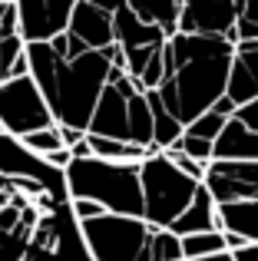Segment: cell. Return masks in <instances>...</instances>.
<instances>
[{
	"instance_id": "cell-4",
	"label": "cell",
	"mask_w": 258,
	"mask_h": 261,
	"mask_svg": "<svg viewBox=\"0 0 258 261\" xmlns=\"http://www.w3.org/2000/svg\"><path fill=\"white\" fill-rule=\"evenodd\" d=\"M70 198H90L110 215L142 218V178L139 162H103L96 155L73 159L63 172Z\"/></svg>"
},
{
	"instance_id": "cell-2",
	"label": "cell",
	"mask_w": 258,
	"mask_h": 261,
	"mask_svg": "<svg viewBox=\"0 0 258 261\" xmlns=\"http://www.w3.org/2000/svg\"><path fill=\"white\" fill-rule=\"evenodd\" d=\"M235 43L228 37H189L175 33L166 40V80L156 89L162 106L182 122H195L225 96Z\"/></svg>"
},
{
	"instance_id": "cell-10",
	"label": "cell",
	"mask_w": 258,
	"mask_h": 261,
	"mask_svg": "<svg viewBox=\"0 0 258 261\" xmlns=\"http://www.w3.org/2000/svg\"><path fill=\"white\" fill-rule=\"evenodd\" d=\"M20 17V37L27 43H53L70 30L80 0H13Z\"/></svg>"
},
{
	"instance_id": "cell-23",
	"label": "cell",
	"mask_w": 258,
	"mask_h": 261,
	"mask_svg": "<svg viewBox=\"0 0 258 261\" xmlns=\"http://www.w3.org/2000/svg\"><path fill=\"white\" fill-rule=\"evenodd\" d=\"M149 261H186L182 258V238L169 228H156L149 238Z\"/></svg>"
},
{
	"instance_id": "cell-3",
	"label": "cell",
	"mask_w": 258,
	"mask_h": 261,
	"mask_svg": "<svg viewBox=\"0 0 258 261\" xmlns=\"http://www.w3.org/2000/svg\"><path fill=\"white\" fill-rule=\"evenodd\" d=\"M27 57H30V80L43 93L53 122L86 133L93 109L110 83L116 46L90 50L80 57H63L50 43H27Z\"/></svg>"
},
{
	"instance_id": "cell-34",
	"label": "cell",
	"mask_w": 258,
	"mask_h": 261,
	"mask_svg": "<svg viewBox=\"0 0 258 261\" xmlns=\"http://www.w3.org/2000/svg\"><path fill=\"white\" fill-rule=\"evenodd\" d=\"M232 258L235 261H258V242L245 245V248H239V251H232Z\"/></svg>"
},
{
	"instance_id": "cell-38",
	"label": "cell",
	"mask_w": 258,
	"mask_h": 261,
	"mask_svg": "<svg viewBox=\"0 0 258 261\" xmlns=\"http://www.w3.org/2000/svg\"><path fill=\"white\" fill-rule=\"evenodd\" d=\"M0 4H10V0H0Z\"/></svg>"
},
{
	"instance_id": "cell-21",
	"label": "cell",
	"mask_w": 258,
	"mask_h": 261,
	"mask_svg": "<svg viewBox=\"0 0 258 261\" xmlns=\"http://www.w3.org/2000/svg\"><path fill=\"white\" fill-rule=\"evenodd\" d=\"M129 142L149 149L152 155V109H149L146 93L129 96Z\"/></svg>"
},
{
	"instance_id": "cell-20",
	"label": "cell",
	"mask_w": 258,
	"mask_h": 261,
	"mask_svg": "<svg viewBox=\"0 0 258 261\" xmlns=\"http://www.w3.org/2000/svg\"><path fill=\"white\" fill-rule=\"evenodd\" d=\"M93 155L103 162H142L149 155V149L136 146V142H123V139H106V136H90L86 133Z\"/></svg>"
},
{
	"instance_id": "cell-9",
	"label": "cell",
	"mask_w": 258,
	"mask_h": 261,
	"mask_svg": "<svg viewBox=\"0 0 258 261\" xmlns=\"http://www.w3.org/2000/svg\"><path fill=\"white\" fill-rule=\"evenodd\" d=\"M202 185L215 205L225 202H258V162L252 159H212Z\"/></svg>"
},
{
	"instance_id": "cell-16",
	"label": "cell",
	"mask_w": 258,
	"mask_h": 261,
	"mask_svg": "<svg viewBox=\"0 0 258 261\" xmlns=\"http://www.w3.org/2000/svg\"><path fill=\"white\" fill-rule=\"evenodd\" d=\"M222 235H239L245 242H258V202H225L215 208Z\"/></svg>"
},
{
	"instance_id": "cell-12",
	"label": "cell",
	"mask_w": 258,
	"mask_h": 261,
	"mask_svg": "<svg viewBox=\"0 0 258 261\" xmlns=\"http://www.w3.org/2000/svg\"><path fill=\"white\" fill-rule=\"evenodd\" d=\"M66 37H70L73 43H80L83 50H110V46H116V37H113V17L103 13V10H96V7L86 4V0L76 4Z\"/></svg>"
},
{
	"instance_id": "cell-18",
	"label": "cell",
	"mask_w": 258,
	"mask_h": 261,
	"mask_svg": "<svg viewBox=\"0 0 258 261\" xmlns=\"http://www.w3.org/2000/svg\"><path fill=\"white\" fill-rule=\"evenodd\" d=\"M215 159H252L258 162V133H248L242 122L228 119L215 139Z\"/></svg>"
},
{
	"instance_id": "cell-35",
	"label": "cell",
	"mask_w": 258,
	"mask_h": 261,
	"mask_svg": "<svg viewBox=\"0 0 258 261\" xmlns=\"http://www.w3.org/2000/svg\"><path fill=\"white\" fill-rule=\"evenodd\" d=\"M212 109H215V113H219V116H225V119H232V116H235V102L228 99V96H222V99L215 102Z\"/></svg>"
},
{
	"instance_id": "cell-17",
	"label": "cell",
	"mask_w": 258,
	"mask_h": 261,
	"mask_svg": "<svg viewBox=\"0 0 258 261\" xmlns=\"http://www.w3.org/2000/svg\"><path fill=\"white\" fill-rule=\"evenodd\" d=\"M126 7L142 20V23L162 30L166 37H175V33H179L182 0H126Z\"/></svg>"
},
{
	"instance_id": "cell-1",
	"label": "cell",
	"mask_w": 258,
	"mask_h": 261,
	"mask_svg": "<svg viewBox=\"0 0 258 261\" xmlns=\"http://www.w3.org/2000/svg\"><path fill=\"white\" fill-rule=\"evenodd\" d=\"M0 261H90L63 172L0 175Z\"/></svg>"
},
{
	"instance_id": "cell-24",
	"label": "cell",
	"mask_w": 258,
	"mask_h": 261,
	"mask_svg": "<svg viewBox=\"0 0 258 261\" xmlns=\"http://www.w3.org/2000/svg\"><path fill=\"white\" fill-rule=\"evenodd\" d=\"M20 142H23V149H30L37 159H46V155L57 152V149H66L63 139H60V129H57V126L40 129V133H30V136H23Z\"/></svg>"
},
{
	"instance_id": "cell-6",
	"label": "cell",
	"mask_w": 258,
	"mask_h": 261,
	"mask_svg": "<svg viewBox=\"0 0 258 261\" xmlns=\"http://www.w3.org/2000/svg\"><path fill=\"white\" fill-rule=\"evenodd\" d=\"M80 228H83L90 261H149V238L156 228L146 218H126L106 212L93 222H83Z\"/></svg>"
},
{
	"instance_id": "cell-28",
	"label": "cell",
	"mask_w": 258,
	"mask_h": 261,
	"mask_svg": "<svg viewBox=\"0 0 258 261\" xmlns=\"http://www.w3.org/2000/svg\"><path fill=\"white\" fill-rule=\"evenodd\" d=\"M175 146H179L192 162H199V166H205V169H209V162L215 159V146H212V142H205V139H195V136L182 133V139L175 142Z\"/></svg>"
},
{
	"instance_id": "cell-31",
	"label": "cell",
	"mask_w": 258,
	"mask_h": 261,
	"mask_svg": "<svg viewBox=\"0 0 258 261\" xmlns=\"http://www.w3.org/2000/svg\"><path fill=\"white\" fill-rule=\"evenodd\" d=\"M20 33V17H17V4H0V37H13Z\"/></svg>"
},
{
	"instance_id": "cell-29",
	"label": "cell",
	"mask_w": 258,
	"mask_h": 261,
	"mask_svg": "<svg viewBox=\"0 0 258 261\" xmlns=\"http://www.w3.org/2000/svg\"><path fill=\"white\" fill-rule=\"evenodd\" d=\"M162 155H166V159H169V162H172V166H175V169H179V172H182V175H189V178H195V182H202V178H205V166H199V162H192V159H189V155H186V152H182V149H179V146H172V149H166V152H162Z\"/></svg>"
},
{
	"instance_id": "cell-19",
	"label": "cell",
	"mask_w": 258,
	"mask_h": 261,
	"mask_svg": "<svg viewBox=\"0 0 258 261\" xmlns=\"http://www.w3.org/2000/svg\"><path fill=\"white\" fill-rule=\"evenodd\" d=\"M146 99H149V109H152V152H166V149H172L182 139L186 126L162 106L159 93H146Z\"/></svg>"
},
{
	"instance_id": "cell-25",
	"label": "cell",
	"mask_w": 258,
	"mask_h": 261,
	"mask_svg": "<svg viewBox=\"0 0 258 261\" xmlns=\"http://www.w3.org/2000/svg\"><path fill=\"white\" fill-rule=\"evenodd\" d=\"M225 116H219L215 109H209V113H202L195 122H189L186 126V136H195V139H205V142H212L215 146V139L222 136V129H225Z\"/></svg>"
},
{
	"instance_id": "cell-14",
	"label": "cell",
	"mask_w": 258,
	"mask_h": 261,
	"mask_svg": "<svg viewBox=\"0 0 258 261\" xmlns=\"http://www.w3.org/2000/svg\"><path fill=\"white\" fill-rule=\"evenodd\" d=\"M113 37H116V50L123 53V57H129V53H139V50H152V46H162L169 40L162 30L142 23V20L136 17L129 7H123V10L113 17Z\"/></svg>"
},
{
	"instance_id": "cell-37",
	"label": "cell",
	"mask_w": 258,
	"mask_h": 261,
	"mask_svg": "<svg viewBox=\"0 0 258 261\" xmlns=\"http://www.w3.org/2000/svg\"><path fill=\"white\" fill-rule=\"evenodd\" d=\"M195 261H235L232 251H222V255H209V258H195Z\"/></svg>"
},
{
	"instance_id": "cell-36",
	"label": "cell",
	"mask_w": 258,
	"mask_h": 261,
	"mask_svg": "<svg viewBox=\"0 0 258 261\" xmlns=\"http://www.w3.org/2000/svg\"><path fill=\"white\" fill-rule=\"evenodd\" d=\"M70 155H73V159H90V155H93V149H90V142H80V146H73L70 149Z\"/></svg>"
},
{
	"instance_id": "cell-39",
	"label": "cell",
	"mask_w": 258,
	"mask_h": 261,
	"mask_svg": "<svg viewBox=\"0 0 258 261\" xmlns=\"http://www.w3.org/2000/svg\"><path fill=\"white\" fill-rule=\"evenodd\" d=\"M0 133H4V129H0Z\"/></svg>"
},
{
	"instance_id": "cell-5",
	"label": "cell",
	"mask_w": 258,
	"mask_h": 261,
	"mask_svg": "<svg viewBox=\"0 0 258 261\" xmlns=\"http://www.w3.org/2000/svg\"><path fill=\"white\" fill-rule=\"evenodd\" d=\"M142 178V218L152 228H172L175 218L192 205L202 182L182 175L162 152H152L139 162Z\"/></svg>"
},
{
	"instance_id": "cell-27",
	"label": "cell",
	"mask_w": 258,
	"mask_h": 261,
	"mask_svg": "<svg viewBox=\"0 0 258 261\" xmlns=\"http://www.w3.org/2000/svg\"><path fill=\"white\" fill-rule=\"evenodd\" d=\"M239 7V23H235V33L242 40H258V0H235Z\"/></svg>"
},
{
	"instance_id": "cell-26",
	"label": "cell",
	"mask_w": 258,
	"mask_h": 261,
	"mask_svg": "<svg viewBox=\"0 0 258 261\" xmlns=\"http://www.w3.org/2000/svg\"><path fill=\"white\" fill-rule=\"evenodd\" d=\"M23 53H27V40L20 37V33H13V37H0V83L10 76L13 63H17Z\"/></svg>"
},
{
	"instance_id": "cell-8",
	"label": "cell",
	"mask_w": 258,
	"mask_h": 261,
	"mask_svg": "<svg viewBox=\"0 0 258 261\" xmlns=\"http://www.w3.org/2000/svg\"><path fill=\"white\" fill-rule=\"evenodd\" d=\"M133 93H139L136 80L129 76L123 66H113L110 83H106L96 109H93V119H90V129H86V133L129 142V96Z\"/></svg>"
},
{
	"instance_id": "cell-15",
	"label": "cell",
	"mask_w": 258,
	"mask_h": 261,
	"mask_svg": "<svg viewBox=\"0 0 258 261\" xmlns=\"http://www.w3.org/2000/svg\"><path fill=\"white\" fill-rule=\"evenodd\" d=\"M215 198L209 195L205 185H199V192H195L192 205H189L186 212H182L179 218H175V225L169 231L179 238H189V235H202V231H219V222H215Z\"/></svg>"
},
{
	"instance_id": "cell-32",
	"label": "cell",
	"mask_w": 258,
	"mask_h": 261,
	"mask_svg": "<svg viewBox=\"0 0 258 261\" xmlns=\"http://www.w3.org/2000/svg\"><path fill=\"white\" fill-rule=\"evenodd\" d=\"M232 119H235V122H242L248 133H258V99H252L248 106H242V109H235Z\"/></svg>"
},
{
	"instance_id": "cell-7",
	"label": "cell",
	"mask_w": 258,
	"mask_h": 261,
	"mask_svg": "<svg viewBox=\"0 0 258 261\" xmlns=\"http://www.w3.org/2000/svg\"><path fill=\"white\" fill-rule=\"evenodd\" d=\"M57 126L53 113L46 106L40 86L30 76L23 80H7L0 83V129L13 139H23L30 133Z\"/></svg>"
},
{
	"instance_id": "cell-22",
	"label": "cell",
	"mask_w": 258,
	"mask_h": 261,
	"mask_svg": "<svg viewBox=\"0 0 258 261\" xmlns=\"http://www.w3.org/2000/svg\"><path fill=\"white\" fill-rule=\"evenodd\" d=\"M222 251H228L225 235H222V231H202V235L182 238V258H186V261L209 258V255H222Z\"/></svg>"
},
{
	"instance_id": "cell-13",
	"label": "cell",
	"mask_w": 258,
	"mask_h": 261,
	"mask_svg": "<svg viewBox=\"0 0 258 261\" xmlns=\"http://www.w3.org/2000/svg\"><path fill=\"white\" fill-rule=\"evenodd\" d=\"M225 96L235 102V109H242L252 99H258V40H242L235 46Z\"/></svg>"
},
{
	"instance_id": "cell-33",
	"label": "cell",
	"mask_w": 258,
	"mask_h": 261,
	"mask_svg": "<svg viewBox=\"0 0 258 261\" xmlns=\"http://www.w3.org/2000/svg\"><path fill=\"white\" fill-rule=\"evenodd\" d=\"M86 4H93L96 10H103V13H110V17H116L119 10L126 7V0H86Z\"/></svg>"
},
{
	"instance_id": "cell-11",
	"label": "cell",
	"mask_w": 258,
	"mask_h": 261,
	"mask_svg": "<svg viewBox=\"0 0 258 261\" xmlns=\"http://www.w3.org/2000/svg\"><path fill=\"white\" fill-rule=\"evenodd\" d=\"M239 7L235 0H182L179 33L189 37H228L239 46Z\"/></svg>"
},
{
	"instance_id": "cell-30",
	"label": "cell",
	"mask_w": 258,
	"mask_h": 261,
	"mask_svg": "<svg viewBox=\"0 0 258 261\" xmlns=\"http://www.w3.org/2000/svg\"><path fill=\"white\" fill-rule=\"evenodd\" d=\"M70 202H73V215H76L80 225H83V222H93V218H99V215H106L103 205L90 202V198H70Z\"/></svg>"
}]
</instances>
